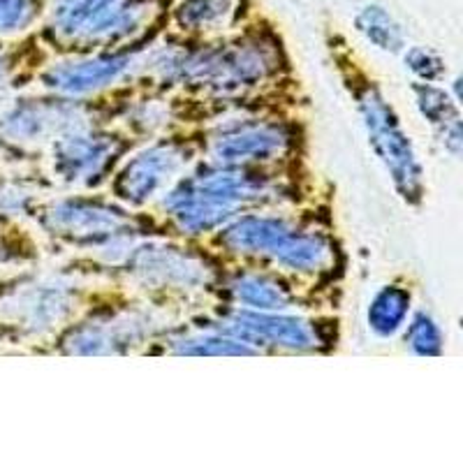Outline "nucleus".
Here are the masks:
<instances>
[{
    "mask_svg": "<svg viewBox=\"0 0 463 463\" xmlns=\"http://www.w3.org/2000/svg\"><path fill=\"white\" fill-rule=\"evenodd\" d=\"M280 185L253 167L206 165L181 176L165 193V216L184 234L221 230L241 209L280 200Z\"/></svg>",
    "mask_w": 463,
    "mask_h": 463,
    "instance_id": "1",
    "label": "nucleus"
},
{
    "mask_svg": "<svg viewBox=\"0 0 463 463\" xmlns=\"http://www.w3.org/2000/svg\"><path fill=\"white\" fill-rule=\"evenodd\" d=\"M280 53L274 40L248 35L202 49H160L151 70L165 81L216 95H237L264 84L279 72Z\"/></svg>",
    "mask_w": 463,
    "mask_h": 463,
    "instance_id": "2",
    "label": "nucleus"
},
{
    "mask_svg": "<svg viewBox=\"0 0 463 463\" xmlns=\"http://www.w3.org/2000/svg\"><path fill=\"white\" fill-rule=\"evenodd\" d=\"M151 0H58L52 19L53 40L89 52L111 47L151 22Z\"/></svg>",
    "mask_w": 463,
    "mask_h": 463,
    "instance_id": "3",
    "label": "nucleus"
},
{
    "mask_svg": "<svg viewBox=\"0 0 463 463\" xmlns=\"http://www.w3.org/2000/svg\"><path fill=\"white\" fill-rule=\"evenodd\" d=\"M350 89L357 100L371 148L384 165V169L390 172L396 193L408 204H420L421 195H424V169H421L411 137L401 128L394 109L371 81L354 80Z\"/></svg>",
    "mask_w": 463,
    "mask_h": 463,
    "instance_id": "4",
    "label": "nucleus"
},
{
    "mask_svg": "<svg viewBox=\"0 0 463 463\" xmlns=\"http://www.w3.org/2000/svg\"><path fill=\"white\" fill-rule=\"evenodd\" d=\"M77 297L68 285L43 279L0 280V341L44 336L68 320Z\"/></svg>",
    "mask_w": 463,
    "mask_h": 463,
    "instance_id": "5",
    "label": "nucleus"
},
{
    "mask_svg": "<svg viewBox=\"0 0 463 463\" xmlns=\"http://www.w3.org/2000/svg\"><path fill=\"white\" fill-rule=\"evenodd\" d=\"M84 126L81 107L72 100L19 98L0 107V148L22 156Z\"/></svg>",
    "mask_w": 463,
    "mask_h": 463,
    "instance_id": "6",
    "label": "nucleus"
},
{
    "mask_svg": "<svg viewBox=\"0 0 463 463\" xmlns=\"http://www.w3.org/2000/svg\"><path fill=\"white\" fill-rule=\"evenodd\" d=\"M43 225L53 237L84 248L114 246L137 232L126 211L89 197H72L52 204L43 213Z\"/></svg>",
    "mask_w": 463,
    "mask_h": 463,
    "instance_id": "7",
    "label": "nucleus"
},
{
    "mask_svg": "<svg viewBox=\"0 0 463 463\" xmlns=\"http://www.w3.org/2000/svg\"><path fill=\"white\" fill-rule=\"evenodd\" d=\"M292 130L279 121H227L206 139L211 165L221 167H253L269 165L288 156L292 148Z\"/></svg>",
    "mask_w": 463,
    "mask_h": 463,
    "instance_id": "8",
    "label": "nucleus"
},
{
    "mask_svg": "<svg viewBox=\"0 0 463 463\" xmlns=\"http://www.w3.org/2000/svg\"><path fill=\"white\" fill-rule=\"evenodd\" d=\"M209 329L237 338L255 347L258 353L264 347H276V350L280 347L289 353H313L326 343L317 322L283 316V313L250 311V308L225 313L218 320H211Z\"/></svg>",
    "mask_w": 463,
    "mask_h": 463,
    "instance_id": "9",
    "label": "nucleus"
},
{
    "mask_svg": "<svg viewBox=\"0 0 463 463\" xmlns=\"http://www.w3.org/2000/svg\"><path fill=\"white\" fill-rule=\"evenodd\" d=\"M123 148L126 142L109 132L74 128L53 139V174L65 184L93 185L109 174Z\"/></svg>",
    "mask_w": 463,
    "mask_h": 463,
    "instance_id": "10",
    "label": "nucleus"
},
{
    "mask_svg": "<svg viewBox=\"0 0 463 463\" xmlns=\"http://www.w3.org/2000/svg\"><path fill=\"white\" fill-rule=\"evenodd\" d=\"M188 148L181 142H160L128 160L114 176L111 190L118 200L142 206L172 188L188 165Z\"/></svg>",
    "mask_w": 463,
    "mask_h": 463,
    "instance_id": "11",
    "label": "nucleus"
},
{
    "mask_svg": "<svg viewBox=\"0 0 463 463\" xmlns=\"http://www.w3.org/2000/svg\"><path fill=\"white\" fill-rule=\"evenodd\" d=\"M128 271L153 288L195 289L211 283V267L200 255L174 246H142L128 255Z\"/></svg>",
    "mask_w": 463,
    "mask_h": 463,
    "instance_id": "12",
    "label": "nucleus"
},
{
    "mask_svg": "<svg viewBox=\"0 0 463 463\" xmlns=\"http://www.w3.org/2000/svg\"><path fill=\"white\" fill-rule=\"evenodd\" d=\"M135 70H139L137 53H100L52 65L40 74V81L44 89L61 98H84L121 81Z\"/></svg>",
    "mask_w": 463,
    "mask_h": 463,
    "instance_id": "13",
    "label": "nucleus"
},
{
    "mask_svg": "<svg viewBox=\"0 0 463 463\" xmlns=\"http://www.w3.org/2000/svg\"><path fill=\"white\" fill-rule=\"evenodd\" d=\"M151 332V317L142 313L111 311L70 329L63 350L70 354H118Z\"/></svg>",
    "mask_w": 463,
    "mask_h": 463,
    "instance_id": "14",
    "label": "nucleus"
},
{
    "mask_svg": "<svg viewBox=\"0 0 463 463\" xmlns=\"http://www.w3.org/2000/svg\"><path fill=\"white\" fill-rule=\"evenodd\" d=\"M267 258L285 271H292V274L316 276L332 269L334 241L325 232L299 230V227L292 225L276 241Z\"/></svg>",
    "mask_w": 463,
    "mask_h": 463,
    "instance_id": "15",
    "label": "nucleus"
},
{
    "mask_svg": "<svg viewBox=\"0 0 463 463\" xmlns=\"http://www.w3.org/2000/svg\"><path fill=\"white\" fill-rule=\"evenodd\" d=\"M289 227H292V222L288 218L248 213V216L232 218L230 222H225L221 227V234H218V243L225 248L227 253L267 258L276 241Z\"/></svg>",
    "mask_w": 463,
    "mask_h": 463,
    "instance_id": "16",
    "label": "nucleus"
},
{
    "mask_svg": "<svg viewBox=\"0 0 463 463\" xmlns=\"http://www.w3.org/2000/svg\"><path fill=\"white\" fill-rule=\"evenodd\" d=\"M225 292L232 301L241 304V308L267 313H283L297 304V295L283 280L271 274H243L232 276L225 285Z\"/></svg>",
    "mask_w": 463,
    "mask_h": 463,
    "instance_id": "17",
    "label": "nucleus"
},
{
    "mask_svg": "<svg viewBox=\"0 0 463 463\" xmlns=\"http://www.w3.org/2000/svg\"><path fill=\"white\" fill-rule=\"evenodd\" d=\"M412 93H415L417 109L436 128L445 148L452 156H458L461 153V116H458L457 105L449 100V95L429 81L412 86Z\"/></svg>",
    "mask_w": 463,
    "mask_h": 463,
    "instance_id": "18",
    "label": "nucleus"
},
{
    "mask_svg": "<svg viewBox=\"0 0 463 463\" xmlns=\"http://www.w3.org/2000/svg\"><path fill=\"white\" fill-rule=\"evenodd\" d=\"M411 289L401 288V285H384L378 289V295L373 297L366 313L369 320V329L378 334L380 338H390L396 332H401L403 322L408 320L411 313Z\"/></svg>",
    "mask_w": 463,
    "mask_h": 463,
    "instance_id": "19",
    "label": "nucleus"
},
{
    "mask_svg": "<svg viewBox=\"0 0 463 463\" xmlns=\"http://www.w3.org/2000/svg\"><path fill=\"white\" fill-rule=\"evenodd\" d=\"M354 26L371 44L383 52L396 53L405 47V37L394 16L378 5H364L354 14Z\"/></svg>",
    "mask_w": 463,
    "mask_h": 463,
    "instance_id": "20",
    "label": "nucleus"
},
{
    "mask_svg": "<svg viewBox=\"0 0 463 463\" xmlns=\"http://www.w3.org/2000/svg\"><path fill=\"white\" fill-rule=\"evenodd\" d=\"M172 353L188 354V357H222V354H258V350L227 334L213 332L209 334H190V336H174L169 341Z\"/></svg>",
    "mask_w": 463,
    "mask_h": 463,
    "instance_id": "21",
    "label": "nucleus"
},
{
    "mask_svg": "<svg viewBox=\"0 0 463 463\" xmlns=\"http://www.w3.org/2000/svg\"><path fill=\"white\" fill-rule=\"evenodd\" d=\"M234 0H184L176 7V22L185 31H209L227 22Z\"/></svg>",
    "mask_w": 463,
    "mask_h": 463,
    "instance_id": "22",
    "label": "nucleus"
},
{
    "mask_svg": "<svg viewBox=\"0 0 463 463\" xmlns=\"http://www.w3.org/2000/svg\"><path fill=\"white\" fill-rule=\"evenodd\" d=\"M405 343L421 357H438L442 353V332L429 313H417L408 325Z\"/></svg>",
    "mask_w": 463,
    "mask_h": 463,
    "instance_id": "23",
    "label": "nucleus"
},
{
    "mask_svg": "<svg viewBox=\"0 0 463 463\" xmlns=\"http://www.w3.org/2000/svg\"><path fill=\"white\" fill-rule=\"evenodd\" d=\"M40 0H0V37L19 35L35 24Z\"/></svg>",
    "mask_w": 463,
    "mask_h": 463,
    "instance_id": "24",
    "label": "nucleus"
},
{
    "mask_svg": "<svg viewBox=\"0 0 463 463\" xmlns=\"http://www.w3.org/2000/svg\"><path fill=\"white\" fill-rule=\"evenodd\" d=\"M26 70V52L16 47H0V107L10 100V93L22 81Z\"/></svg>",
    "mask_w": 463,
    "mask_h": 463,
    "instance_id": "25",
    "label": "nucleus"
},
{
    "mask_svg": "<svg viewBox=\"0 0 463 463\" xmlns=\"http://www.w3.org/2000/svg\"><path fill=\"white\" fill-rule=\"evenodd\" d=\"M405 65L411 68V72L415 77H420L421 81H438L445 74V63H442V58L438 56L436 52L431 49H424V47H412L408 49L405 53Z\"/></svg>",
    "mask_w": 463,
    "mask_h": 463,
    "instance_id": "26",
    "label": "nucleus"
}]
</instances>
